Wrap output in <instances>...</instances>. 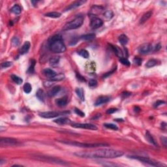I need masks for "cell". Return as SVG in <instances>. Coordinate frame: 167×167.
Segmentation results:
<instances>
[{"label":"cell","mask_w":167,"mask_h":167,"mask_svg":"<svg viewBox=\"0 0 167 167\" xmlns=\"http://www.w3.org/2000/svg\"><path fill=\"white\" fill-rule=\"evenodd\" d=\"M74 155L80 157L89 158V159H113L121 157L123 155V152L119 150H113V149H99L91 151H80L74 153Z\"/></svg>","instance_id":"1"},{"label":"cell","mask_w":167,"mask_h":167,"mask_svg":"<svg viewBox=\"0 0 167 167\" xmlns=\"http://www.w3.org/2000/svg\"><path fill=\"white\" fill-rule=\"evenodd\" d=\"M48 47L50 50L53 53H63L66 50L63 40L59 35H56L50 39Z\"/></svg>","instance_id":"2"},{"label":"cell","mask_w":167,"mask_h":167,"mask_svg":"<svg viewBox=\"0 0 167 167\" xmlns=\"http://www.w3.org/2000/svg\"><path fill=\"white\" fill-rule=\"evenodd\" d=\"M58 142L67 145L76 146V147H86V148H93V147L108 146V144L105 143H82V142H78L70 140H58Z\"/></svg>","instance_id":"3"},{"label":"cell","mask_w":167,"mask_h":167,"mask_svg":"<svg viewBox=\"0 0 167 167\" xmlns=\"http://www.w3.org/2000/svg\"><path fill=\"white\" fill-rule=\"evenodd\" d=\"M83 23L84 17L82 16H78L73 20L67 22L63 27V31H69L78 29L83 24Z\"/></svg>","instance_id":"4"},{"label":"cell","mask_w":167,"mask_h":167,"mask_svg":"<svg viewBox=\"0 0 167 167\" xmlns=\"http://www.w3.org/2000/svg\"><path fill=\"white\" fill-rule=\"evenodd\" d=\"M129 157L131 158V159H136V160H140V161L144 163H146V164H149V165L151 166H165V164H163L160 162L157 161V160H155V159H150L149 157H141V156H133V155H131V156H129Z\"/></svg>","instance_id":"5"},{"label":"cell","mask_w":167,"mask_h":167,"mask_svg":"<svg viewBox=\"0 0 167 167\" xmlns=\"http://www.w3.org/2000/svg\"><path fill=\"white\" fill-rule=\"evenodd\" d=\"M69 112H55V111H50V112H41L39 114V116L43 118H54V117H58L60 116L66 115L67 114H69Z\"/></svg>","instance_id":"6"},{"label":"cell","mask_w":167,"mask_h":167,"mask_svg":"<svg viewBox=\"0 0 167 167\" xmlns=\"http://www.w3.org/2000/svg\"><path fill=\"white\" fill-rule=\"evenodd\" d=\"M91 22H90V27L92 29H96L99 28L103 25V21L100 18L97 17V16L90 14Z\"/></svg>","instance_id":"7"},{"label":"cell","mask_w":167,"mask_h":167,"mask_svg":"<svg viewBox=\"0 0 167 167\" xmlns=\"http://www.w3.org/2000/svg\"><path fill=\"white\" fill-rule=\"evenodd\" d=\"M18 142L16 139L13 138H1L0 144L1 147H9L18 145Z\"/></svg>","instance_id":"8"},{"label":"cell","mask_w":167,"mask_h":167,"mask_svg":"<svg viewBox=\"0 0 167 167\" xmlns=\"http://www.w3.org/2000/svg\"><path fill=\"white\" fill-rule=\"evenodd\" d=\"M72 127L74 128L89 129V130H97V127L91 123H73Z\"/></svg>","instance_id":"9"},{"label":"cell","mask_w":167,"mask_h":167,"mask_svg":"<svg viewBox=\"0 0 167 167\" xmlns=\"http://www.w3.org/2000/svg\"><path fill=\"white\" fill-rule=\"evenodd\" d=\"M153 46L150 43H144L138 48V52L141 54H147L152 51Z\"/></svg>","instance_id":"10"},{"label":"cell","mask_w":167,"mask_h":167,"mask_svg":"<svg viewBox=\"0 0 167 167\" xmlns=\"http://www.w3.org/2000/svg\"><path fill=\"white\" fill-rule=\"evenodd\" d=\"M110 100V97L109 96H100L98 98L95 103V106H98L102 105L103 104L106 103Z\"/></svg>","instance_id":"11"},{"label":"cell","mask_w":167,"mask_h":167,"mask_svg":"<svg viewBox=\"0 0 167 167\" xmlns=\"http://www.w3.org/2000/svg\"><path fill=\"white\" fill-rule=\"evenodd\" d=\"M86 1H74L73 2V3L70 4L66 9H65V11H68V10H73V9H76V8L78 7H80V5H82V4L84 3Z\"/></svg>","instance_id":"12"},{"label":"cell","mask_w":167,"mask_h":167,"mask_svg":"<svg viewBox=\"0 0 167 167\" xmlns=\"http://www.w3.org/2000/svg\"><path fill=\"white\" fill-rule=\"evenodd\" d=\"M30 46H31V44L29 41H26L24 43H23V45L22 46V47L20 49L19 52L21 55H23L25 53H27L28 52L30 48Z\"/></svg>","instance_id":"13"},{"label":"cell","mask_w":167,"mask_h":167,"mask_svg":"<svg viewBox=\"0 0 167 167\" xmlns=\"http://www.w3.org/2000/svg\"><path fill=\"white\" fill-rule=\"evenodd\" d=\"M53 122L59 124V125H66V124H70L72 123L70 119L65 117L56 119V120H53Z\"/></svg>","instance_id":"14"},{"label":"cell","mask_w":167,"mask_h":167,"mask_svg":"<svg viewBox=\"0 0 167 167\" xmlns=\"http://www.w3.org/2000/svg\"><path fill=\"white\" fill-rule=\"evenodd\" d=\"M60 90H61V87L59 86H54V87H53L52 89H50L49 90V91L48 92V95L49 97H50L56 96L59 92Z\"/></svg>","instance_id":"15"},{"label":"cell","mask_w":167,"mask_h":167,"mask_svg":"<svg viewBox=\"0 0 167 167\" xmlns=\"http://www.w3.org/2000/svg\"><path fill=\"white\" fill-rule=\"evenodd\" d=\"M43 74H44L45 76L48 77V78H52V77L54 76L55 75L57 74L54 70H52V69H49V68H47V69H44V70H43Z\"/></svg>","instance_id":"16"},{"label":"cell","mask_w":167,"mask_h":167,"mask_svg":"<svg viewBox=\"0 0 167 167\" xmlns=\"http://www.w3.org/2000/svg\"><path fill=\"white\" fill-rule=\"evenodd\" d=\"M152 11H148L146 13H145L144 14H143V16L141 17L140 20V23L142 24V23H145L147 20L151 18V16H152Z\"/></svg>","instance_id":"17"},{"label":"cell","mask_w":167,"mask_h":167,"mask_svg":"<svg viewBox=\"0 0 167 167\" xmlns=\"http://www.w3.org/2000/svg\"><path fill=\"white\" fill-rule=\"evenodd\" d=\"M104 8L100 6H93L91 10V13L90 14L96 16V14H98L99 13H100L103 10Z\"/></svg>","instance_id":"18"},{"label":"cell","mask_w":167,"mask_h":167,"mask_svg":"<svg viewBox=\"0 0 167 167\" xmlns=\"http://www.w3.org/2000/svg\"><path fill=\"white\" fill-rule=\"evenodd\" d=\"M56 103L58 106L64 107L67 104V99L65 97L57 99L56 100Z\"/></svg>","instance_id":"19"},{"label":"cell","mask_w":167,"mask_h":167,"mask_svg":"<svg viewBox=\"0 0 167 167\" xmlns=\"http://www.w3.org/2000/svg\"><path fill=\"white\" fill-rule=\"evenodd\" d=\"M146 138L150 144H153L155 146H157V144L156 141L155 140L153 136L150 134V133L149 131H147L146 133Z\"/></svg>","instance_id":"20"},{"label":"cell","mask_w":167,"mask_h":167,"mask_svg":"<svg viewBox=\"0 0 167 167\" xmlns=\"http://www.w3.org/2000/svg\"><path fill=\"white\" fill-rule=\"evenodd\" d=\"M110 46H111V48H112V50H113V52H114L115 53H116V56H118L120 58L123 57V52L121 51V50L120 49V48H119L118 46H117L112 45V44H111Z\"/></svg>","instance_id":"21"},{"label":"cell","mask_w":167,"mask_h":167,"mask_svg":"<svg viewBox=\"0 0 167 167\" xmlns=\"http://www.w3.org/2000/svg\"><path fill=\"white\" fill-rule=\"evenodd\" d=\"M76 93L77 96L80 98V99L82 101H84V91L83 89L81 88V87H78V88L76 89Z\"/></svg>","instance_id":"22"},{"label":"cell","mask_w":167,"mask_h":167,"mask_svg":"<svg viewBox=\"0 0 167 167\" xmlns=\"http://www.w3.org/2000/svg\"><path fill=\"white\" fill-rule=\"evenodd\" d=\"M36 96L40 101H44V99H45V94H44V91L42 89L38 90V91L36 93Z\"/></svg>","instance_id":"23"},{"label":"cell","mask_w":167,"mask_h":167,"mask_svg":"<svg viewBox=\"0 0 167 167\" xmlns=\"http://www.w3.org/2000/svg\"><path fill=\"white\" fill-rule=\"evenodd\" d=\"M119 42L120 43V44H122V45H126L128 43V41H129V39H128L127 36L124 34H122V35H120L118 38Z\"/></svg>","instance_id":"24"},{"label":"cell","mask_w":167,"mask_h":167,"mask_svg":"<svg viewBox=\"0 0 167 167\" xmlns=\"http://www.w3.org/2000/svg\"><path fill=\"white\" fill-rule=\"evenodd\" d=\"M103 16H104V19L106 20H110V19H112L114 16V13L111 10H105L103 14Z\"/></svg>","instance_id":"25"},{"label":"cell","mask_w":167,"mask_h":167,"mask_svg":"<svg viewBox=\"0 0 167 167\" xmlns=\"http://www.w3.org/2000/svg\"><path fill=\"white\" fill-rule=\"evenodd\" d=\"M61 14L58 12H50V13L45 14V16L47 17L52 18H57L61 16Z\"/></svg>","instance_id":"26"},{"label":"cell","mask_w":167,"mask_h":167,"mask_svg":"<svg viewBox=\"0 0 167 167\" xmlns=\"http://www.w3.org/2000/svg\"><path fill=\"white\" fill-rule=\"evenodd\" d=\"M59 59L60 58L59 56H53V57H52L49 60L50 65H52V66H55V65L59 63Z\"/></svg>","instance_id":"27"},{"label":"cell","mask_w":167,"mask_h":167,"mask_svg":"<svg viewBox=\"0 0 167 167\" xmlns=\"http://www.w3.org/2000/svg\"><path fill=\"white\" fill-rule=\"evenodd\" d=\"M10 11H11V13H14L15 14H19L22 12V9H21V7L18 5H14L11 8Z\"/></svg>","instance_id":"28"},{"label":"cell","mask_w":167,"mask_h":167,"mask_svg":"<svg viewBox=\"0 0 167 167\" xmlns=\"http://www.w3.org/2000/svg\"><path fill=\"white\" fill-rule=\"evenodd\" d=\"M95 35L94 33H90V34H86V35H83V36L81 37V39H83L85 40H93V39H95Z\"/></svg>","instance_id":"29"},{"label":"cell","mask_w":167,"mask_h":167,"mask_svg":"<svg viewBox=\"0 0 167 167\" xmlns=\"http://www.w3.org/2000/svg\"><path fill=\"white\" fill-rule=\"evenodd\" d=\"M65 78V76L63 74H58L55 75L54 76H53L52 78H50V81H60L62 80Z\"/></svg>","instance_id":"30"},{"label":"cell","mask_w":167,"mask_h":167,"mask_svg":"<svg viewBox=\"0 0 167 167\" xmlns=\"http://www.w3.org/2000/svg\"><path fill=\"white\" fill-rule=\"evenodd\" d=\"M11 78L15 83H16L18 85L21 84H22V82H23V80H22L20 77L18 76L15 75V74L11 75Z\"/></svg>","instance_id":"31"},{"label":"cell","mask_w":167,"mask_h":167,"mask_svg":"<svg viewBox=\"0 0 167 167\" xmlns=\"http://www.w3.org/2000/svg\"><path fill=\"white\" fill-rule=\"evenodd\" d=\"M157 63V61L156 59H151L149 60L146 64V67L147 68H151L155 66Z\"/></svg>","instance_id":"32"},{"label":"cell","mask_w":167,"mask_h":167,"mask_svg":"<svg viewBox=\"0 0 167 167\" xmlns=\"http://www.w3.org/2000/svg\"><path fill=\"white\" fill-rule=\"evenodd\" d=\"M78 54L80 55V56H82V57H84V58H88L89 56H90V54H89V52H87L86 50L85 49H82V50H80L79 51V52H78Z\"/></svg>","instance_id":"33"},{"label":"cell","mask_w":167,"mask_h":167,"mask_svg":"<svg viewBox=\"0 0 167 167\" xmlns=\"http://www.w3.org/2000/svg\"><path fill=\"white\" fill-rule=\"evenodd\" d=\"M23 91H24V92L26 93H29L31 91L32 87H31V84H30L29 83H28V82H27V83H26L23 85Z\"/></svg>","instance_id":"34"},{"label":"cell","mask_w":167,"mask_h":167,"mask_svg":"<svg viewBox=\"0 0 167 167\" xmlns=\"http://www.w3.org/2000/svg\"><path fill=\"white\" fill-rule=\"evenodd\" d=\"M120 61L121 64L125 65V66H130V61L127 58H125V57H121V58H120Z\"/></svg>","instance_id":"35"},{"label":"cell","mask_w":167,"mask_h":167,"mask_svg":"<svg viewBox=\"0 0 167 167\" xmlns=\"http://www.w3.org/2000/svg\"><path fill=\"white\" fill-rule=\"evenodd\" d=\"M104 127L106 128H108V129H112V130H117V129H118V127H117V126H116V125H114V124H112V123H105L104 124Z\"/></svg>","instance_id":"36"},{"label":"cell","mask_w":167,"mask_h":167,"mask_svg":"<svg viewBox=\"0 0 167 167\" xmlns=\"http://www.w3.org/2000/svg\"><path fill=\"white\" fill-rule=\"evenodd\" d=\"M13 65V63L11 61H5V62L2 63L1 64V67L2 69H6V68L9 67Z\"/></svg>","instance_id":"37"},{"label":"cell","mask_w":167,"mask_h":167,"mask_svg":"<svg viewBox=\"0 0 167 167\" xmlns=\"http://www.w3.org/2000/svg\"><path fill=\"white\" fill-rule=\"evenodd\" d=\"M35 60H31V66L29 67V68L28 69V70L27 72L29 73H34V67H35Z\"/></svg>","instance_id":"38"},{"label":"cell","mask_w":167,"mask_h":167,"mask_svg":"<svg viewBox=\"0 0 167 167\" xmlns=\"http://www.w3.org/2000/svg\"><path fill=\"white\" fill-rule=\"evenodd\" d=\"M88 85L90 87H96L97 85V82L96 80L91 79L89 81Z\"/></svg>","instance_id":"39"},{"label":"cell","mask_w":167,"mask_h":167,"mask_svg":"<svg viewBox=\"0 0 167 167\" xmlns=\"http://www.w3.org/2000/svg\"><path fill=\"white\" fill-rule=\"evenodd\" d=\"M142 59L141 58H140V57H134V59H133V63H134L135 65H141V64H142Z\"/></svg>","instance_id":"40"},{"label":"cell","mask_w":167,"mask_h":167,"mask_svg":"<svg viewBox=\"0 0 167 167\" xmlns=\"http://www.w3.org/2000/svg\"><path fill=\"white\" fill-rule=\"evenodd\" d=\"M12 44H13V45L14 46H17L20 44L19 39H18L16 37H14L13 39V40H12Z\"/></svg>","instance_id":"41"},{"label":"cell","mask_w":167,"mask_h":167,"mask_svg":"<svg viewBox=\"0 0 167 167\" xmlns=\"http://www.w3.org/2000/svg\"><path fill=\"white\" fill-rule=\"evenodd\" d=\"M74 112H75L77 115L80 116V117H83L85 116V114L82 111H81L80 109H78V108H75V109H74Z\"/></svg>","instance_id":"42"},{"label":"cell","mask_w":167,"mask_h":167,"mask_svg":"<svg viewBox=\"0 0 167 167\" xmlns=\"http://www.w3.org/2000/svg\"><path fill=\"white\" fill-rule=\"evenodd\" d=\"M164 103H165V102L163 101V100H157V101L155 102V104H154V107L156 108V107L159 106L160 105H161V104H164Z\"/></svg>","instance_id":"43"},{"label":"cell","mask_w":167,"mask_h":167,"mask_svg":"<svg viewBox=\"0 0 167 167\" xmlns=\"http://www.w3.org/2000/svg\"><path fill=\"white\" fill-rule=\"evenodd\" d=\"M117 110V108H110V109L107 110L106 113L108 114H113V113H114V112H116Z\"/></svg>","instance_id":"44"},{"label":"cell","mask_w":167,"mask_h":167,"mask_svg":"<svg viewBox=\"0 0 167 167\" xmlns=\"http://www.w3.org/2000/svg\"><path fill=\"white\" fill-rule=\"evenodd\" d=\"M160 140H161V142L163 144L164 146H166V143H167V139L165 136H162L160 137Z\"/></svg>","instance_id":"45"},{"label":"cell","mask_w":167,"mask_h":167,"mask_svg":"<svg viewBox=\"0 0 167 167\" xmlns=\"http://www.w3.org/2000/svg\"><path fill=\"white\" fill-rule=\"evenodd\" d=\"M130 95H131V93L125 91V92H123L121 93V97H122L123 98H125V97H127L130 96Z\"/></svg>","instance_id":"46"},{"label":"cell","mask_w":167,"mask_h":167,"mask_svg":"<svg viewBox=\"0 0 167 167\" xmlns=\"http://www.w3.org/2000/svg\"><path fill=\"white\" fill-rule=\"evenodd\" d=\"M116 70V67L115 68H114V69H112V70H111L110 72H108V73H106L105 74V75H104V78H106V77H107V76H108L109 75H110V74H112V73H114L115 72V70Z\"/></svg>","instance_id":"47"},{"label":"cell","mask_w":167,"mask_h":167,"mask_svg":"<svg viewBox=\"0 0 167 167\" xmlns=\"http://www.w3.org/2000/svg\"><path fill=\"white\" fill-rule=\"evenodd\" d=\"M76 76H77V78H78V79L79 80H81V81H82V82H85V79H84V77H82V76L80 75V74H79V73H76Z\"/></svg>","instance_id":"48"},{"label":"cell","mask_w":167,"mask_h":167,"mask_svg":"<svg viewBox=\"0 0 167 167\" xmlns=\"http://www.w3.org/2000/svg\"><path fill=\"white\" fill-rule=\"evenodd\" d=\"M160 48H161V45H160V43H159V44H157L156 46H155V51H158V50H159L160 49Z\"/></svg>","instance_id":"49"}]
</instances>
